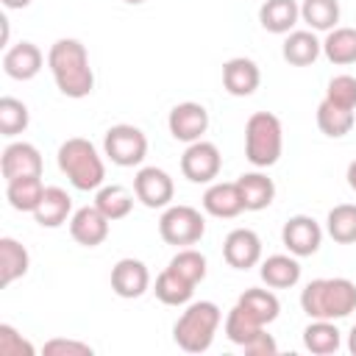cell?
Returning <instances> with one entry per match:
<instances>
[{
	"label": "cell",
	"instance_id": "836d02e7",
	"mask_svg": "<svg viewBox=\"0 0 356 356\" xmlns=\"http://www.w3.org/2000/svg\"><path fill=\"white\" fill-rule=\"evenodd\" d=\"M261 328H264V325H261L248 309H242L239 303L225 314V337H228L234 345H239V348H242L245 342H250Z\"/></svg>",
	"mask_w": 356,
	"mask_h": 356
},
{
	"label": "cell",
	"instance_id": "d6986e66",
	"mask_svg": "<svg viewBox=\"0 0 356 356\" xmlns=\"http://www.w3.org/2000/svg\"><path fill=\"white\" fill-rule=\"evenodd\" d=\"M320 53H323V42L314 36V31H289L281 44V56L292 67H309L320 58Z\"/></svg>",
	"mask_w": 356,
	"mask_h": 356
},
{
	"label": "cell",
	"instance_id": "5b68a950",
	"mask_svg": "<svg viewBox=\"0 0 356 356\" xmlns=\"http://www.w3.org/2000/svg\"><path fill=\"white\" fill-rule=\"evenodd\" d=\"M284 150L281 120L270 111H256L245 122V156L253 167H273Z\"/></svg>",
	"mask_w": 356,
	"mask_h": 356
},
{
	"label": "cell",
	"instance_id": "8992f818",
	"mask_svg": "<svg viewBox=\"0 0 356 356\" xmlns=\"http://www.w3.org/2000/svg\"><path fill=\"white\" fill-rule=\"evenodd\" d=\"M159 234L167 245L175 248H189L195 242H200V236L206 234V220L195 206H167L161 220H159Z\"/></svg>",
	"mask_w": 356,
	"mask_h": 356
},
{
	"label": "cell",
	"instance_id": "e0dca14e",
	"mask_svg": "<svg viewBox=\"0 0 356 356\" xmlns=\"http://www.w3.org/2000/svg\"><path fill=\"white\" fill-rule=\"evenodd\" d=\"M42 64H44V56H42V50L33 42H17L3 56V70L14 81H31V78H36L39 70H42Z\"/></svg>",
	"mask_w": 356,
	"mask_h": 356
},
{
	"label": "cell",
	"instance_id": "3957f363",
	"mask_svg": "<svg viewBox=\"0 0 356 356\" xmlns=\"http://www.w3.org/2000/svg\"><path fill=\"white\" fill-rule=\"evenodd\" d=\"M58 170L70 178V184L81 192H92L100 189L106 181V164L97 153V147L83 139V136H72L67 142H61L58 147Z\"/></svg>",
	"mask_w": 356,
	"mask_h": 356
},
{
	"label": "cell",
	"instance_id": "2e32d148",
	"mask_svg": "<svg viewBox=\"0 0 356 356\" xmlns=\"http://www.w3.org/2000/svg\"><path fill=\"white\" fill-rule=\"evenodd\" d=\"M259 83H261V72H259V64L253 58L236 56V58H228L222 64V86L228 95L248 97L259 89Z\"/></svg>",
	"mask_w": 356,
	"mask_h": 356
},
{
	"label": "cell",
	"instance_id": "f546056e",
	"mask_svg": "<svg viewBox=\"0 0 356 356\" xmlns=\"http://www.w3.org/2000/svg\"><path fill=\"white\" fill-rule=\"evenodd\" d=\"M95 206L114 222V220H122L131 214L134 209V195L122 186V184H103L95 195Z\"/></svg>",
	"mask_w": 356,
	"mask_h": 356
},
{
	"label": "cell",
	"instance_id": "f1b7e54d",
	"mask_svg": "<svg viewBox=\"0 0 356 356\" xmlns=\"http://www.w3.org/2000/svg\"><path fill=\"white\" fill-rule=\"evenodd\" d=\"M353 122H356L353 108L334 106V103L325 100V97L320 100V106H317V128H320L325 136L339 139V136H345V134L353 131Z\"/></svg>",
	"mask_w": 356,
	"mask_h": 356
},
{
	"label": "cell",
	"instance_id": "ee69618b",
	"mask_svg": "<svg viewBox=\"0 0 356 356\" xmlns=\"http://www.w3.org/2000/svg\"><path fill=\"white\" fill-rule=\"evenodd\" d=\"M128 6H139V3H145V0H125Z\"/></svg>",
	"mask_w": 356,
	"mask_h": 356
},
{
	"label": "cell",
	"instance_id": "603a6c76",
	"mask_svg": "<svg viewBox=\"0 0 356 356\" xmlns=\"http://www.w3.org/2000/svg\"><path fill=\"white\" fill-rule=\"evenodd\" d=\"M300 19V6L295 0H264L259 8V22L270 33H289Z\"/></svg>",
	"mask_w": 356,
	"mask_h": 356
},
{
	"label": "cell",
	"instance_id": "7402d4cb",
	"mask_svg": "<svg viewBox=\"0 0 356 356\" xmlns=\"http://www.w3.org/2000/svg\"><path fill=\"white\" fill-rule=\"evenodd\" d=\"M236 186H239L245 211H261L275 197V184L264 172H245L236 178Z\"/></svg>",
	"mask_w": 356,
	"mask_h": 356
},
{
	"label": "cell",
	"instance_id": "8fae6325",
	"mask_svg": "<svg viewBox=\"0 0 356 356\" xmlns=\"http://www.w3.org/2000/svg\"><path fill=\"white\" fill-rule=\"evenodd\" d=\"M167 128L178 142H197L203 139V134L209 131V111L206 106L195 103V100H184L178 106H172L170 117H167Z\"/></svg>",
	"mask_w": 356,
	"mask_h": 356
},
{
	"label": "cell",
	"instance_id": "4316f807",
	"mask_svg": "<svg viewBox=\"0 0 356 356\" xmlns=\"http://www.w3.org/2000/svg\"><path fill=\"white\" fill-rule=\"evenodd\" d=\"M156 298L164 303V306H186L192 300V292H195V284L186 281L184 275H178L175 270L164 267L156 278V286H153Z\"/></svg>",
	"mask_w": 356,
	"mask_h": 356
},
{
	"label": "cell",
	"instance_id": "cb8c5ba5",
	"mask_svg": "<svg viewBox=\"0 0 356 356\" xmlns=\"http://www.w3.org/2000/svg\"><path fill=\"white\" fill-rule=\"evenodd\" d=\"M28 267H31V256L25 245L17 242L14 236H0V286H8L17 278H22Z\"/></svg>",
	"mask_w": 356,
	"mask_h": 356
},
{
	"label": "cell",
	"instance_id": "7a4b0ae2",
	"mask_svg": "<svg viewBox=\"0 0 356 356\" xmlns=\"http://www.w3.org/2000/svg\"><path fill=\"white\" fill-rule=\"evenodd\" d=\"M300 309L312 320H342L356 312V284L350 278H314L300 292Z\"/></svg>",
	"mask_w": 356,
	"mask_h": 356
},
{
	"label": "cell",
	"instance_id": "ba28073f",
	"mask_svg": "<svg viewBox=\"0 0 356 356\" xmlns=\"http://www.w3.org/2000/svg\"><path fill=\"white\" fill-rule=\"evenodd\" d=\"M220 167H222L220 147L206 139L192 142L181 156V172L192 184H211L220 175Z\"/></svg>",
	"mask_w": 356,
	"mask_h": 356
},
{
	"label": "cell",
	"instance_id": "4fadbf2b",
	"mask_svg": "<svg viewBox=\"0 0 356 356\" xmlns=\"http://www.w3.org/2000/svg\"><path fill=\"white\" fill-rule=\"evenodd\" d=\"M108 217L92 203V206H81L78 211H72L70 217V236L83 245V248H97L106 242L108 236Z\"/></svg>",
	"mask_w": 356,
	"mask_h": 356
},
{
	"label": "cell",
	"instance_id": "60d3db41",
	"mask_svg": "<svg viewBox=\"0 0 356 356\" xmlns=\"http://www.w3.org/2000/svg\"><path fill=\"white\" fill-rule=\"evenodd\" d=\"M345 178H348V186L356 192V159L348 164V172H345Z\"/></svg>",
	"mask_w": 356,
	"mask_h": 356
},
{
	"label": "cell",
	"instance_id": "30bf717a",
	"mask_svg": "<svg viewBox=\"0 0 356 356\" xmlns=\"http://www.w3.org/2000/svg\"><path fill=\"white\" fill-rule=\"evenodd\" d=\"M134 195L147 209H167L175 195V184L161 167H142L134 175Z\"/></svg>",
	"mask_w": 356,
	"mask_h": 356
},
{
	"label": "cell",
	"instance_id": "1f68e13d",
	"mask_svg": "<svg viewBox=\"0 0 356 356\" xmlns=\"http://www.w3.org/2000/svg\"><path fill=\"white\" fill-rule=\"evenodd\" d=\"M300 19L309 25V31H331L339 22V0H303L300 3Z\"/></svg>",
	"mask_w": 356,
	"mask_h": 356
},
{
	"label": "cell",
	"instance_id": "484cf974",
	"mask_svg": "<svg viewBox=\"0 0 356 356\" xmlns=\"http://www.w3.org/2000/svg\"><path fill=\"white\" fill-rule=\"evenodd\" d=\"M44 184H42V175H28V178H14V181H6V197L11 203V209L17 211H36L42 195H44Z\"/></svg>",
	"mask_w": 356,
	"mask_h": 356
},
{
	"label": "cell",
	"instance_id": "8d00e7d4",
	"mask_svg": "<svg viewBox=\"0 0 356 356\" xmlns=\"http://www.w3.org/2000/svg\"><path fill=\"white\" fill-rule=\"evenodd\" d=\"M325 100L342 108H356V78L353 75H334L325 86Z\"/></svg>",
	"mask_w": 356,
	"mask_h": 356
},
{
	"label": "cell",
	"instance_id": "d4e9b609",
	"mask_svg": "<svg viewBox=\"0 0 356 356\" xmlns=\"http://www.w3.org/2000/svg\"><path fill=\"white\" fill-rule=\"evenodd\" d=\"M323 56L337 67L356 64V28L348 25L331 28L323 39Z\"/></svg>",
	"mask_w": 356,
	"mask_h": 356
},
{
	"label": "cell",
	"instance_id": "83f0119b",
	"mask_svg": "<svg viewBox=\"0 0 356 356\" xmlns=\"http://www.w3.org/2000/svg\"><path fill=\"white\" fill-rule=\"evenodd\" d=\"M303 345H306V350H312L317 356H328V353L339 350L342 334L334 325V320H312L303 328Z\"/></svg>",
	"mask_w": 356,
	"mask_h": 356
},
{
	"label": "cell",
	"instance_id": "52a82bcc",
	"mask_svg": "<svg viewBox=\"0 0 356 356\" xmlns=\"http://www.w3.org/2000/svg\"><path fill=\"white\" fill-rule=\"evenodd\" d=\"M103 153L117 167H136L147 156V136L142 134V128L128 122L111 125L103 136Z\"/></svg>",
	"mask_w": 356,
	"mask_h": 356
},
{
	"label": "cell",
	"instance_id": "9c48e42d",
	"mask_svg": "<svg viewBox=\"0 0 356 356\" xmlns=\"http://www.w3.org/2000/svg\"><path fill=\"white\" fill-rule=\"evenodd\" d=\"M281 242H284V248H286L292 256L303 259V256H312V253L320 250V245H323V228H320V222H317L314 217H309V214H295V217H289V220L284 222V228H281Z\"/></svg>",
	"mask_w": 356,
	"mask_h": 356
},
{
	"label": "cell",
	"instance_id": "ffe728a7",
	"mask_svg": "<svg viewBox=\"0 0 356 356\" xmlns=\"http://www.w3.org/2000/svg\"><path fill=\"white\" fill-rule=\"evenodd\" d=\"M261 281L273 289H289L300 281V264H298V256L292 253H275V256H267L261 261V270H259Z\"/></svg>",
	"mask_w": 356,
	"mask_h": 356
},
{
	"label": "cell",
	"instance_id": "4dcf8cb0",
	"mask_svg": "<svg viewBox=\"0 0 356 356\" xmlns=\"http://www.w3.org/2000/svg\"><path fill=\"white\" fill-rule=\"evenodd\" d=\"M242 309H248L261 325H267V323H273L275 317H278V312H281V303H278V298H275V292H270V289H259V286H250V289H245L242 295H239V300H236Z\"/></svg>",
	"mask_w": 356,
	"mask_h": 356
},
{
	"label": "cell",
	"instance_id": "d590c367",
	"mask_svg": "<svg viewBox=\"0 0 356 356\" xmlns=\"http://www.w3.org/2000/svg\"><path fill=\"white\" fill-rule=\"evenodd\" d=\"M167 267L175 270L178 275H184L186 281H192L195 286L206 278V256H203L200 250H195V248H181V250L170 259Z\"/></svg>",
	"mask_w": 356,
	"mask_h": 356
},
{
	"label": "cell",
	"instance_id": "9a60e30c",
	"mask_svg": "<svg viewBox=\"0 0 356 356\" xmlns=\"http://www.w3.org/2000/svg\"><path fill=\"white\" fill-rule=\"evenodd\" d=\"M0 170H3L6 181L28 178V175H42V153L31 142H11L3 150Z\"/></svg>",
	"mask_w": 356,
	"mask_h": 356
},
{
	"label": "cell",
	"instance_id": "ab89813d",
	"mask_svg": "<svg viewBox=\"0 0 356 356\" xmlns=\"http://www.w3.org/2000/svg\"><path fill=\"white\" fill-rule=\"evenodd\" d=\"M242 350H245L248 356H273V353H278V345H275V339L261 328L250 342L242 345Z\"/></svg>",
	"mask_w": 356,
	"mask_h": 356
},
{
	"label": "cell",
	"instance_id": "b9f144b4",
	"mask_svg": "<svg viewBox=\"0 0 356 356\" xmlns=\"http://www.w3.org/2000/svg\"><path fill=\"white\" fill-rule=\"evenodd\" d=\"M33 0H3V6L6 8H25V6H31Z\"/></svg>",
	"mask_w": 356,
	"mask_h": 356
},
{
	"label": "cell",
	"instance_id": "7c38bea8",
	"mask_svg": "<svg viewBox=\"0 0 356 356\" xmlns=\"http://www.w3.org/2000/svg\"><path fill=\"white\" fill-rule=\"evenodd\" d=\"M222 259L234 270H250L261 261V239L250 228H234L222 242Z\"/></svg>",
	"mask_w": 356,
	"mask_h": 356
},
{
	"label": "cell",
	"instance_id": "7bdbcfd3",
	"mask_svg": "<svg viewBox=\"0 0 356 356\" xmlns=\"http://www.w3.org/2000/svg\"><path fill=\"white\" fill-rule=\"evenodd\" d=\"M348 350L356 356V325L350 328V334H348Z\"/></svg>",
	"mask_w": 356,
	"mask_h": 356
},
{
	"label": "cell",
	"instance_id": "44dd1931",
	"mask_svg": "<svg viewBox=\"0 0 356 356\" xmlns=\"http://www.w3.org/2000/svg\"><path fill=\"white\" fill-rule=\"evenodd\" d=\"M70 211H72V197L61 186H47L42 200H39V206H36V211H33V220L42 228H58V225L67 222Z\"/></svg>",
	"mask_w": 356,
	"mask_h": 356
},
{
	"label": "cell",
	"instance_id": "e575fe53",
	"mask_svg": "<svg viewBox=\"0 0 356 356\" xmlns=\"http://www.w3.org/2000/svg\"><path fill=\"white\" fill-rule=\"evenodd\" d=\"M31 122V114H28V106L17 97H0V134L3 136H17L28 128Z\"/></svg>",
	"mask_w": 356,
	"mask_h": 356
},
{
	"label": "cell",
	"instance_id": "ac0fdd59",
	"mask_svg": "<svg viewBox=\"0 0 356 356\" xmlns=\"http://www.w3.org/2000/svg\"><path fill=\"white\" fill-rule=\"evenodd\" d=\"M203 209H206V214L220 217V220H231V217L242 214L245 206H242V195H239L236 181H214L203 192Z\"/></svg>",
	"mask_w": 356,
	"mask_h": 356
},
{
	"label": "cell",
	"instance_id": "74e56055",
	"mask_svg": "<svg viewBox=\"0 0 356 356\" xmlns=\"http://www.w3.org/2000/svg\"><path fill=\"white\" fill-rule=\"evenodd\" d=\"M36 348L8 323H0V356H33Z\"/></svg>",
	"mask_w": 356,
	"mask_h": 356
},
{
	"label": "cell",
	"instance_id": "277c9868",
	"mask_svg": "<svg viewBox=\"0 0 356 356\" xmlns=\"http://www.w3.org/2000/svg\"><path fill=\"white\" fill-rule=\"evenodd\" d=\"M222 323V312L211 300H195L172 325V339L186 353H203L211 348L214 334Z\"/></svg>",
	"mask_w": 356,
	"mask_h": 356
},
{
	"label": "cell",
	"instance_id": "6da1fadb",
	"mask_svg": "<svg viewBox=\"0 0 356 356\" xmlns=\"http://www.w3.org/2000/svg\"><path fill=\"white\" fill-rule=\"evenodd\" d=\"M47 67L64 97L81 100L95 89V72L89 67V53L78 39H58L47 50Z\"/></svg>",
	"mask_w": 356,
	"mask_h": 356
},
{
	"label": "cell",
	"instance_id": "d6a6232c",
	"mask_svg": "<svg viewBox=\"0 0 356 356\" xmlns=\"http://www.w3.org/2000/svg\"><path fill=\"white\" fill-rule=\"evenodd\" d=\"M325 231L339 245L356 242V203H339L325 217Z\"/></svg>",
	"mask_w": 356,
	"mask_h": 356
},
{
	"label": "cell",
	"instance_id": "5bb4252c",
	"mask_svg": "<svg viewBox=\"0 0 356 356\" xmlns=\"http://www.w3.org/2000/svg\"><path fill=\"white\" fill-rule=\"evenodd\" d=\"M111 289L120 295V298H142L147 289H150V270L145 261L139 259H120L114 267H111Z\"/></svg>",
	"mask_w": 356,
	"mask_h": 356
},
{
	"label": "cell",
	"instance_id": "f35d334b",
	"mask_svg": "<svg viewBox=\"0 0 356 356\" xmlns=\"http://www.w3.org/2000/svg\"><path fill=\"white\" fill-rule=\"evenodd\" d=\"M44 356H92V345L89 342H81V339H64V337H56L50 342H44L42 348Z\"/></svg>",
	"mask_w": 356,
	"mask_h": 356
}]
</instances>
